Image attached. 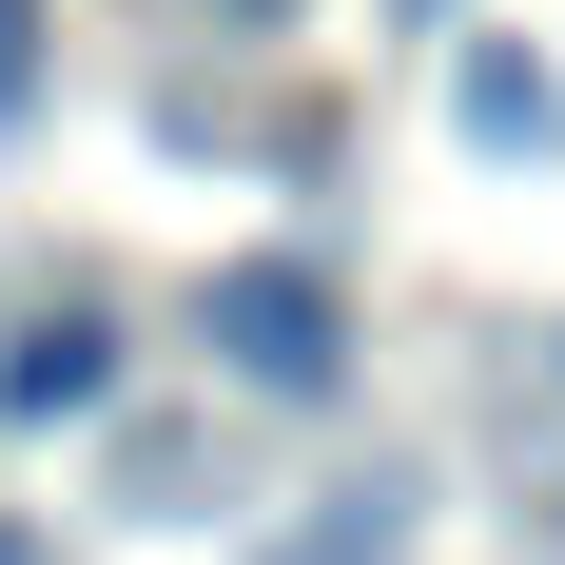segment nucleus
Listing matches in <instances>:
<instances>
[{
  "mask_svg": "<svg viewBox=\"0 0 565 565\" xmlns=\"http://www.w3.org/2000/svg\"><path fill=\"white\" fill-rule=\"evenodd\" d=\"M215 351L254 371V391H332L351 312H332V274H312V254H234V274H215Z\"/></svg>",
  "mask_w": 565,
  "mask_h": 565,
  "instance_id": "1",
  "label": "nucleus"
},
{
  "mask_svg": "<svg viewBox=\"0 0 565 565\" xmlns=\"http://www.w3.org/2000/svg\"><path fill=\"white\" fill-rule=\"evenodd\" d=\"M40 98V0H0V117Z\"/></svg>",
  "mask_w": 565,
  "mask_h": 565,
  "instance_id": "4",
  "label": "nucleus"
},
{
  "mask_svg": "<svg viewBox=\"0 0 565 565\" xmlns=\"http://www.w3.org/2000/svg\"><path fill=\"white\" fill-rule=\"evenodd\" d=\"M449 117H468V157H546V137H565V78H546V58H508V40H468Z\"/></svg>",
  "mask_w": 565,
  "mask_h": 565,
  "instance_id": "3",
  "label": "nucleus"
},
{
  "mask_svg": "<svg viewBox=\"0 0 565 565\" xmlns=\"http://www.w3.org/2000/svg\"><path fill=\"white\" fill-rule=\"evenodd\" d=\"M0 409H20V429H78V409H117V332H98V312H40V332L0 351Z\"/></svg>",
  "mask_w": 565,
  "mask_h": 565,
  "instance_id": "2",
  "label": "nucleus"
},
{
  "mask_svg": "<svg viewBox=\"0 0 565 565\" xmlns=\"http://www.w3.org/2000/svg\"><path fill=\"white\" fill-rule=\"evenodd\" d=\"M254 20H274V0H254Z\"/></svg>",
  "mask_w": 565,
  "mask_h": 565,
  "instance_id": "5",
  "label": "nucleus"
}]
</instances>
